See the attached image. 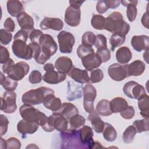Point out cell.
<instances>
[{
    "mask_svg": "<svg viewBox=\"0 0 149 149\" xmlns=\"http://www.w3.org/2000/svg\"><path fill=\"white\" fill-rule=\"evenodd\" d=\"M104 29L113 34L125 36L130 30V26L123 20L120 12H113L105 18Z\"/></svg>",
    "mask_w": 149,
    "mask_h": 149,
    "instance_id": "6da1fadb",
    "label": "cell"
},
{
    "mask_svg": "<svg viewBox=\"0 0 149 149\" xmlns=\"http://www.w3.org/2000/svg\"><path fill=\"white\" fill-rule=\"evenodd\" d=\"M12 49L14 55L20 59L30 60L34 58L40 51V46L38 44L30 42L27 44L26 42L20 40H14Z\"/></svg>",
    "mask_w": 149,
    "mask_h": 149,
    "instance_id": "7a4b0ae2",
    "label": "cell"
},
{
    "mask_svg": "<svg viewBox=\"0 0 149 149\" xmlns=\"http://www.w3.org/2000/svg\"><path fill=\"white\" fill-rule=\"evenodd\" d=\"M51 94H54L52 89L46 87H40L24 93L22 96V101L24 104L36 105L43 103L46 97Z\"/></svg>",
    "mask_w": 149,
    "mask_h": 149,
    "instance_id": "3957f363",
    "label": "cell"
},
{
    "mask_svg": "<svg viewBox=\"0 0 149 149\" xmlns=\"http://www.w3.org/2000/svg\"><path fill=\"white\" fill-rule=\"evenodd\" d=\"M68 120L62 115L53 112L40 125L45 132H51L55 129L60 132H65L68 129Z\"/></svg>",
    "mask_w": 149,
    "mask_h": 149,
    "instance_id": "277c9868",
    "label": "cell"
},
{
    "mask_svg": "<svg viewBox=\"0 0 149 149\" xmlns=\"http://www.w3.org/2000/svg\"><path fill=\"white\" fill-rule=\"evenodd\" d=\"M61 148H85L81 143L78 129L69 128L61 132Z\"/></svg>",
    "mask_w": 149,
    "mask_h": 149,
    "instance_id": "5b68a950",
    "label": "cell"
},
{
    "mask_svg": "<svg viewBox=\"0 0 149 149\" xmlns=\"http://www.w3.org/2000/svg\"><path fill=\"white\" fill-rule=\"evenodd\" d=\"M19 112L23 119L38 123L40 125L47 119L45 113L35 108L31 105L24 104L19 108Z\"/></svg>",
    "mask_w": 149,
    "mask_h": 149,
    "instance_id": "8992f818",
    "label": "cell"
},
{
    "mask_svg": "<svg viewBox=\"0 0 149 149\" xmlns=\"http://www.w3.org/2000/svg\"><path fill=\"white\" fill-rule=\"evenodd\" d=\"M43 69L45 71V73L42 76V80L48 84H58L66 79V74L55 71L54 66L51 63L45 64L43 66Z\"/></svg>",
    "mask_w": 149,
    "mask_h": 149,
    "instance_id": "52a82bcc",
    "label": "cell"
},
{
    "mask_svg": "<svg viewBox=\"0 0 149 149\" xmlns=\"http://www.w3.org/2000/svg\"><path fill=\"white\" fill-rule=\"evenodd\" d=\"M39 45L41 48V54L49 58L54 55L58 49L56 42L49 34H44L40 40Z\"/></svg>",
    "mask_w": 149,
    "mask_h": 149,
    "instance_id": "ba28073f",
    "label": "cell"
},
{
    "mask_svg": "<svg viewBox=\"0 0 149 149\" xmlns=\"http://www.w3.org/2000/svg\"><path fill=\"white\" fill-rule=\"evenodd\" d=\"M83 107L87 113H91L94 111V102L97 96L95 88L90 84H86L83 87Z\"/></svg>",
    "mask_w": 149,
    "mask_h": 149,
    "instance_id": "9c48e42d",
    "label": "cell"
},
{
    "mask_svg": "<svg viewBox=\"0 0 149 149\" xmlns=\"http://www.w3.org/2000/svg\"><path fill=\"white\" fill-rule=\"evenodd\" d=\"M1 110L6 113H12L17 109L16 94L15 91H6L1 98Z\"/></svg>",
    "mask_w": 149,
    "mask_h": 149,
    "instance_id": "30bf717a",
    "label": "cell"
},
{
    "mask_svg": "<svg viewBox=\"0 0 149 149\" xmlns=\"http://www.w3.org/2000/svg\"><path fill=\"white\" fill-rule=\"evenodd\" d=\"M59 51L62 53H71L75 43L74 36L70 32L61 31L57 36Z\"/></svg>",
    "mask_w": 149,
    "mask_h": 149,
    "instance_id": "8fae6325",
    "label": "cell"
},
{
    "mask_svg": "<svg viewBox=\"0 0 149 149\" xmlns=\"http://www.w3.org/2000/svg\"><path fill=\"white\" fill-rule=\"evenodd\" d=\"M123 91L127 97L132 99H139L146 94L144 87L134 81L127 82L123 87Z\"/></svg>",
    "mask_w": 149,
    "mask_h": 149,
    "instance_id": "7c38bea8",
    "label": "cell"
},
{
    "mask_svg": "<svg viewBox=\"0 0 149 149\" xmlns=\"http://www.w3.org/2000/svg\"><path fill=\"white\" fill-rule=\"evenodd\" d=\"M108 73L109 77L113 80L120 81L127 77V65L120 63H113L108 69Z\"/></svg>",
    "mask_w": 149,
    "mask_h": 149,
    "instance_id": "4fadbf2b",
    "label": "cell"
},
{
    "mask_svg": "<svg viewBox=\"0 0 149 149\" xmlns=\"http://www.w3.org/2000/svg\"><path fill=\"white\" fill-rule=\"evenodd\" d=\"M30 66L26 62L21 61L13 65L8 76L12 79L19 81L23 79L29 73Z\"/></svg>",
    "mask_w": 149,
    "mask_h": 149,
    "instance_id": "5bb4252c",
    "label": "cell"
},
{
    "mask_svg": "<svg viewBox=\"0 0 149 149\" xmlns=\"http://www.w3.org/2000/svg\"><path fill=\"white\" fill-rule=\"evenodd\" d=\"M80 8H76L69 5L65 10V22L71 27L78 26L80 23Z\"/></svg>",
    "mask_w": 149,
    "mask_h": 149,
    "instance_id": "9a60e30c",
    "label": "cell"
},
{
    "mask_svg": "<svg viewBox=\"0 0 149 149\" xmlns=\"http://www.w3.org/2000/svg\"><path fill=\"white\" fill-rule=\"evenodd\" d=\"M79 137L82 144L85 148H93L95 141L93 140L94 133L92 128L87 125H83L79 130Z\"/></svg>",
    "mask_w": 149,
    "mask_h": 149,
    "instance_id": "2e32d148",
    "label": "cell"
},
{
    "mask_svg": "<svg viewBox=\"0 0 149 149\" xmlns=\"http://www.w3.org/2000/svg\"><path fill=\"white\" fill-rule=\"evenodd\" d=\"M40 27L42 30L52 29L55 31H60L63 27V23L59 18L45 17L40 22Z\"/></svg>",
    "mask_w": 149,
    "mask_h": 149,
    "instance_id": "e0dca14e",
    "label": "cell"
},
{
    "mask_svg": "<svg viewBox=\"0 0 149 149\" xmlns=\"http://www.w3.org/2000/svg\"><path fill=\"white\" fill-rule=\"evenodd\" d=\"M81 59L83 66L88 71H91L98 68L102 63L101 60L95 52L91 53Z\"/></svg>",
    "mask_w": 149,
    "mask_h": 149,
    "instance_id": "ac0fdd59",
    "label": "cell"
},
{
    "mask_svg": "<svg viewBox=\"0 0 149 149\" xmlns=\"http://www.w3.org/2000/svg\"><path fill=\"white\" fill-rule=\"evenodd\" d=\"M131 45L133 48L137 52L146 51L148 49L149 37L146 35L134 36L131 40Z\"/></svg>",
    "mask_w": 149,
    "mask_h": 149,
    "instance_id": "d6986e66",
    "label": "cell"
},
{
    "mask_svg": "<svg viewBox=\"0 0 149 149\" xmlns=\"http://www.w3.org/2000/svg\"><path fill=\"white\" fill-rule=\"evenodd\" d=\"M39 125L37 122L22 119L17 125V130L23 136L26 134H33L37 130Z\"/></svg>",
    "mask_w": 149,
    "mask_h": 149,
    "instance_id": "ffe728a7",
    "label": "cell"
},
{
    "mask_svg": "<svg viewBox=\"0 0 149 149\" xmlns=\"http://www.w3.org/2000/svg\"><path fill=\"white\" fill-rule=\"evenodd\" d=\"M68 74L69 77L77 83L84 84L88 83L90 81V77L88 76L87 70L73 68Z\"/></svg>",
    "mask_w": 149,
    "mask_h": 149,
    "instance_id": "44dd1931",
    "label": "cell"
},
{
    "mask_svg": "<svg viewBox=\"0 0 149 149\" xmlns=\"http://www.w3.org/2000/svg\"><path fill=\"white\" fill-rule=\"evenodd\" d=\"M55 68L59 72L68 73L73 68L72 61L67 56L59 57L55 62Z\"/></svg>",
    "mask_w": 149,
    "mask_h": 149,
    "instance_id": "7402d4cb",
    "label": "cell"
},
{
    "mask_svg": "<svg viewBox=\"0 0 149 149\" xmlns=\"http://www.w3.org/2000/svg\"><path fill=\"white\" fill-rule=\"evenodd\" d=\"M17 23L21 29L30 32L34 29V20L27 13L23 12L17 17Z\"/></svg>",
    "mask_w": 149,
    "mask_h": 149,
    "instance_id": "603a6c76",
    "label": "cell"
},
{
    "mask_svg": "<svg viewBox=\"0 0 149 149\" xmlns=\"http://www.w3.org/2000/svg\"><path fill=\"white\" fill-rule=\"evenodd\" d=\"M53 112L58 113L67 120H69L71 116L78 113L79 111L74 104L70 102H65L62 104V105L58 111Z\"/></svg>",
    "mask_w": 149,
    "mask_h": 149,
    "instance_id": "cb8c5ba5",
    "label": "cell"
},
{
    "mask_svg": "<svg viewBox=\"0 0 149 149\" xmlns=\"http://www.w3.org/2000/svg\"><path fill=\"white\" fill-rule=\"evenodd\" d=\"M146 69L145 63L140 60H136L127 65L128 76H138L143 73Z\"/></svg>",
    "mask_w": 149,
    "mask_h": 149,
    "instance_id": "d4e9b609",
    "label": "cell"
},
{
    "mask_svg": "<svg viewBox=\"0 0 149 149\" xmlns=\"http://www.w3.org/2000/svg\"><path fill=\"white\" fill-rule=\"evenodd\" d=\"M87 119L90 122L92 127L95 132L98 133L102 132L105 126V122L102 121L96 111H94L90 113L87 117Z\"/></svg>",
    "mask_w": 149,
    "mask_h": 149,
    "instance_id": "484cf974",
    "label": "cell"
},
{
    "mask_svg": "<svg viewBox=\"0 0 149 149\" xmlns=\"http://www.w3.org/2000/svg\"><path fill=\"white\" fill-rule=\"evenodd\" d=\"M7 11L13 17H17L24 12V7L22 3L17 0H9L6 3Z\"/></svg>",
    "mask_w": 149,
    "mask_h": 149,
    "instance_id": "4316f807",
    "label": "cell"
},
{
    "mask_svg": "<svg viewBox=\"0 0 149 149\" xmlns=\"http://www.w3.org/2000/svg\"><path fill=\"white\" fill-rule=\"evenodd\" d=\"M42 104L47 109H49L53 112L58 111L62 105L61 99L55 97L54 94L48 95Z\"/></svg>",
    "mask_w": 149,
    "mask_h": 149,
    "instance_id": "83f0119b",
    "label": "cell"
},
{
    "mask_svg": "<svg viewBox=\"0 0 149 149\" xmlns=\"http://www.w3.org/2000/svg\"><path fill=\"white\" fill-rule=\"evenodd\" d=\"M121 3L123 6H126V16L127 17L130 22H133L137 16V9L136 5L138 3L137 1H121Z\"/></svg>",
    "mask_w": 149,
    "mask_h": 149,
    "instance_id": "f1b7e54d",
    "label": "cell"
},
{
    "mask_svg": "<svg viewBox=\"0 0 149 149\" xmlns=\"http://www.w3.org/2000/svg\"><path fill=\"white\" fill-rule=\"evenodd\" d=\"M115 56L120 64H126L132 59V53L128 47H122L116 51Z\"/></svg>",
    "mask_w": 149,
    "mask_h": 149,
    "instance_id": "f546056e",
    "label": "cell"
},
{
    "mask_svg": "<svg viewBox=\"0 0 149 149\" xmlns=\"http://www.w3.org/2000/svg\"><path fill=\"white\" fill-rule=\"evenodd\" d=\"M127 106V102L122 97H115L110 101V108L112 113L120 112Z\"/></svg>",
    "mask_w": 149,
    "mask_h": 149,
    "instance_id": "4dcf8cb0",
    "label": "cell"
},
{
    "mask_svg": "<svg viewBox=\"0 0 149 149\" xmlns=\"http://www.w3.org/2000/svg\"><path fill=\"white\" fill-rule=\"evenodd\" d=\"M95 111L98 115L103 116L111 115L112 112L110 108V101L106 99H102L99 101L97 104Z\"/></svg>",
    "mask_w": 149,
    "mask_h": 149,
    "instance_id": "1f68e13d",
    "label": "cell"
},
{
    "mask_svg": "<svg viewBox=\"0 0 149 149\" xmlns=\"http://www.w3.org/2000/svg\"><path fill=\"white\" fill-rule=\"evenodd\" d=\"M138 100V107L140 110V115L144 118L148 119L149 114V97L147 94L141 96Z\"/></svg>",
    "mask_w": 149,
    "mask_h": 149,
    "instance_id": "d6a6232c",
    "label": "cell"
},
{
    "mask_svg": "<svg viewBox=\"0 0 149 149\" xmlns=\"http://www.w3.org/2000/svg\"><path fill=\"white\" fill-rule=\"evenodd\" d=\"M68 91L67 98L69 101L74 100L76 98H80L81 97V89L82 85H77L76 83L71 81L72 84L68 81Z\"/></svg>",
    "mask_w": 149,
    "mask_h": 149,
    "instance_id": "836d02e7",
    "label": "cell"
},
{
    "mask_svg": "<svg viewBox=\"0 0 149 149\" xmlns=\"http://www.w3.org/2000/svg\"><path fill=\"white\" fill-rule=\"evenodd\" d=\"M1 84L3 88L6 91H14L17 86V81L9 77L5 76L2 72H1Z\"/></svg>",
    "mask_w": 149,
    "mask_h": 149,
    "instance_id": "e575fe53",
    "label": "cell"
},
{
    "mask_svg": "<svg viewBox=\"0 0 149 149\" xmlns=\"http://www.w3.org/2000/svg\"><path fill=\"white\" fill-rule=\"evenodd\" d=\"M104 138L109 142L114 141L117 138V132L115 129L109 123L105 122V126L102 131Z\"/></svg>",
    "mask_w": 149,
    "mask_h": 149,
    "instance_id": "d590c367",
    "label": "cell"
},
{
    "mask_svg": "<svg viewBox=\"0 0 149 149\" xmlns=\"http://www.w3.org/2000/svg\"><path fill=\"white\" fill-rule=\"evenodd\" d=\"M68 122L70 126L69 128L77 129L84 125L86 119L83 116L76 113L71 116Z\"/></svg>",
    "mask_w": 149,
    "mask_h": 149,
    "instance_id": "8d00e7d4",
    "label": "cell"
},
{
    "mask_svg": "<svg viewBox=\"0 0 149 149\" xmlns=\"http://www.w3.org/2000/svg\"><path fill=\"white\" fill-rule=\"evenodd\" d=\"M137 133L136 128L133 125L129 126L124 131L122 134V140L125 144L131 143Z\"/></svg>",
    "mask_w": 149,
    "mask_h": 149,
    "instance_id": "74e56055",
    "label": "cell"
},
{
    "mask_svg": "<svg viewBox=\"0 0 149 149\" xmlns=\"http://www.w3.org/2000/svg\"><path fill=\"white\" fill-rule=\"evenodd\" d=\"M105 17L101 15H93L91 20V24L95 30H102L104 29Z\"/></svg>",
    "mask_w": 149,
    "mask_h": 149,
    "instance_id": "f35d334b",
    "label": "cell"
},
{
    "mask_svg": "<svg viewBox=\"0 0 149 149\" xmlns=\"http://www.w3.org/2000/svg\"><path fill=\"white\" fill-rule=\"evenodd\" d=\"M125 36H122L117 34H112L109 38V43L111 44V49L113 51L115 49L121 46L125 41Z\"/></svg>",
    "mask_w": 149,
    "mask_h": 149,
    "instance_id": "ab89813d",
    "label": "cell"
},
{
    "mask_svg": "<svg viewBox=\"0 0 149 149\" xmlns=\"http://www.w3.org/2000/svg\"><path fill=\"white\" fill-rule=\"evenodd\" d=\"M148 119L144 118L143 119L136 120L133 122V125L136 129L137 133H140L143 132H147L149 130Z\"/></svg>",
    "mask_w": 149,
    "mask_h": 149,
    "instance_id": "60d3db41",
    "label": "cell"
},
{
    "mask_svg": "<svg viewBox=\"0 0 149 149\" xmlns=\"http://www.w3.org/2000/svg\"><path fill=\"white\" fill-rule=\"evenodd\" d=\"M96 40V36L91 31L85 32L81 37V44L87 46L92 47L94 45Z\"/></svg>",
    "mask_w": 149,
    "mask_h": 149,
    "instance_id": "b9f144b4",
    "label": "cell"
},
{
    "mask_svg": "<svg viewBox=\"0 0 149 149\" xmlns=\"http://www.w3.org/2000/svg\"><path fill=\"white\" fill-rule=\"evenodd\" d=\"M93 52H94V51L92 47H87L83 44L79 45L77 49V54L80 59Z\"/></svg>",
    "mask_w": 149,
    "mask_h": 149,
    "instance_id": "7bdbcfd3",
    "label": "cell"
},
{
    "mask_svg": "<svg viewBox=\"0 0 149 149\" xmlns=\"http://www.w3.org/2000/svg\"><path fill=\"white\" fill-rule=\"evenodd\" d=\"M95 54L99 56L102 63L108 61L111 58V52L107 47L97 49Z\"/></svg>",
    "mask_w": 149,
    "mask_h": 149,
    "instance_id": "ee69618b",
    "label": "cell"
},
{
    "mask_svg": "<svg viewBox=\"0 0 149 149\" xmlns=\"http://www.w3.org/2000/svg\"><path fill=\"white\" fill-rule=\"evenodd\" d=\"M104 78V73L100 69L93 70L90 72V80L93 83H96L101 81Z\"/></svg>",
    "mask_w": 149,
    "mask_h": 149,
    "instance_id": "f6af8a7d",
    "label": "cell"
},
{
    "mask_svg": "<svg viewBox=\"0 0 149 149\" xmlns=\"http://www.w3.org/2000/svg\"><path fill=\"white\" fill-rule=\"evenodd\" d=\"M12 39V34L11 33L5 29L0 30V41L3 45H8L10 43Z\"/></svg>",
    "mask_w": 149,
    "mask_h": 149,
    "instance_id": "bcb514c9",
    "label": "cell"
},
{
    "mask_svg": "<svg viewBox=\"0 0 149 149\" xmlns=\"http://www.w3.org/2000/svg\"><path fill=\"white\" fill-rule=\"evenodd\" d=\"M42 79L41 73L40 71L37 70H33L29 77V80L30 83L32 84H37L39 83L41 81Z\"/></svg>",
    "mask_w": 149,
    "mask_h": 149,
    "instance_id": "7dc6e473",
    "label": "cell"
},
{
    "mask_svg": "<svg viewBox=\"0 0 149 149\" xmlns=\"http://www.w3.org/2000/svg\"><path fill=\"white\" fill-rule=\"evenodd\" d=\"M94 45L97 49L107 47L106 37L102 34H97L96 36V40Z\"/></svg>",
    "mask_w": 149,
    "mask_h": 149,
    "instance_id": "c3c4849f",
    "label": "cell"
},
{
    "mask_svg": "<svg viewBox=\"0 0 149 149\" xmlns=\"http://www.w3.org/2000/svg\"><path fill=\"white\" fill-rule=\"evenodd\" d=\"M6 148L19 149L21 148L20 141L16 137H10L6 140Z\"/></svg>",
    "mask_w": 149,
    "mask_h": 149,
    "instance_id": "681fc988",
    "label": "cell"
},
{
    "mask_svg": "<svg viewBox=\"0 0 149 149\" xmlns=\"http://www.w3.org/2000/svg\"><path fill=\"white\" fill-rule=\"evenodd\" d=\"M135 114L134 109L132 106H127L123 111L120 112V116L125 119H132Z\"/></svg>",
    "mask_w": 149,
    "mask_h": 149,
    "instance_id": "f907efd6",
    "label": "cell"
},
{
    "mask_svg": "<svg viewBox=\"0 0 149 149\" xmlns=\"http://www.w3.org/2000/svg\"><path fill=\"white\" fill-rule=\"evenodd\" d=\"M43 34V33L41 30L37 29H33L31 31L30 33L29 38L31 42L39 44L40 40Z\"/></svg>",
    "mask_w": 149,
    "mask_h": 149,
    "instance_id": "816d5d0a",
    "label": "cell"
},
{
    "mask_svg": "<svg viewBox=\"0 0 149 149\" xmlns=\"http://www.w3.org/2000/svg\"><path fill=\"white\" fill-rule=\"evenodd\" d=\"M8 124L9 120L8 118L5 115L1 114L0 115V134L1 136L6 134L7 132Z\"/></svg>",
    "mask_w": 149,
    "mask_h": 149,
    "instance_id": "f5cc1de1",
    "label": "cell"
},
{
    "mask_svg": "<svg viewBox=\"0 0 149 149\" xmlns=\"http://www.w3.org/2000/svg\"><path fill=\"white\" fill-rule=\"evenodd\" d=\"M0 47V63L3 64L10 59V55L6 47L2 45H1Z\"/></svg>",
    "mask_w": 149,
    "mask_h": 149,
    "instance_id": "db71d44e",
    "label": "cell"
},
{
    "mask_svg": "<svg viewBox=\"0 0 149 149\" xmlns=\"http://www.w3.org/2000/svg\"><path fill=\"white\" fill-rule=\"evenodd\" d=\"M30 32L21 29L19 30L14 36V40L18 39L26 42L28 38H29Z\"/></svg>",
    "mask_w": 149,
    "mask_h": 149,
    "instance_id": "11a10c76",
    "label": "cell"
},
{
    "mask_svg": "<svg viewBox=\"0 0 149 149\" xmlns=\"http://www.w3.org/2000/svg\"><path fill=\"white\" fill-rule=\"evenodd\" d=\"M3 27L5 30L6 31L9 32H13L15 29V24L12 18L8 17L3 23Z\"/></svg>",
    "mask_w": 149,
    "mask_h": 149,
    "instance_id": "9f6ffc18",
    "label": "cell"
},
{
    "mask_svg": "<svg viewBox=\"0 0 149 149\" xmlns=\"http://www.w3.org/2000/svg\"><path fill=\"white\" fill-rule=\"evenodd\" d=\"M108 10V8L104 0L98 1L96 5V10L100 14H103Z\"/></svg>",
    "mask_w": 149,
    "mask_h": 149,
    "instance_id": "6f0895ef",
    "label": "cell"
},
{
    "mask_svg": "<svg viewBox=\"0 0 149 149\" xmlns=\"http://www.w3.org/2000/svg\"><path fill=\"white\" fill-rule=\"evenodd\" d=\"M15 65V62L13 61L12 59L10 58L6 62H5V63L3 64L2 69V71L5 74H8L9 72L10 71L11 69L12 68V67L13 66V65Z\"/></svg>",
    "mask_w": 149,
    "mask_h": 149,
    "instance_id": "680465c9",
    "label": "cell"
},
{
    "mask_svg": "<svg viewBox=\"0 0 149 149\" xmlns=\"http://www.w3.org/2000/svg\"><path fill=\"white\" fill-rule=\"evenodd\" d=\"M108 9L111 8V9H115L116 8H118L120 3V1L118 0H115V1H105Z\"/></svg>",
    "mask_w": 149,
    "mask_h": 149,
    "instance_id": "91938a15",
    "label": "cell"
},
{
    "mask_svg": "<svg viewBox=\"0 0 149 149\" xmlns=\"http://www.w3.org/2000/svg\"><path fill=\"white\" fill-rule=\"evenodd\" d=\"M141 21L142 24L145 27H146L147 29H148V11H147L146 13H144L143 14Z\"/></svg>",
    "mask_w": 149,
    "mask_h": 149,
    "instance_id": "94428289",
    "label": "cell"
},
{
    "mask_svg": "<svg viewBox=\"0 0 149 149\" xmlns=\"http://www.w3.org/2000/svg\"><path fill=\"white\" fill-rule=\"evenodd\" d=\"M84 1H69V3L70 6H73L76 8H80L81 5L84 3Z\"/></svg>",
    "mask_w": 149,
    "mask_h": 149,
    "instance_id": "6125c7cd",
    "label": "cell"
},
{
    "mask_svg": "<svg viewBox=\"0 0 149 149\" xmlns=\"http://www.w3.org/2000/svg\"><path fill=\"white\" fill-rule=\"evenodd\" d=\"M1 148H6V141L3 138H1Z\"/></svg>",
    "mask_w": 149,
    "mask_h": 149,
    "instance_id": "be15d7a7",
    "label": "cell"
},
{
    "mask_svg": "<svg viewBox=\"0 0 149 149\" xmlns=\"http://www.w3.org/2000/svg\"><path fill=\"white\" fill-rule=\"evenodd\" d=\"M104 148V147L102 146H101V144L97 141H95L94 142V147H93V148Z\"/></svg>",
    "mask_w": 149,
    "mask_h": 149,
    "instance_id": "e7e4bbea",
    "label": "cell"
}]
</instances>
